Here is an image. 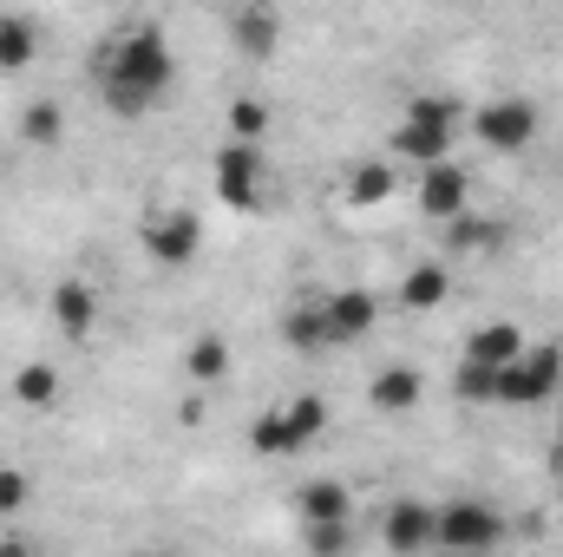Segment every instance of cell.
Here are the masks:
<instances>
[{
  "mask_svg": "<svg viewBox=\"0 0 563 557\" xmlns=\"http://www.w3.org/2000/svg\"><path fill=\"white\" fill-rule=\"evenodd\" d=\"M92 79H99V99L112 119H151L170 86H177V53L164 40L157 20H125L99 40V59H92Z\"/></svg>",
  "mask_w": 563,
  "mask_h": 557,
  "instance_id": "6da1fadb",
  "label": "cell"
},
{
  "mask_svg": "<svg viewBox=\"0 0 563 557\" xmlns=\"http://www.w3.org/2000/svg\"><path fill=\"white\" fill-rule=\"evenodd\" d=\"M328 419H334V407L314 387L308 394H288L282 407H263V414L250 419V452L256 459H301L328 433Z\"/></svg>",
  "mask_w": 563,
  "mask_h": 557,
  "instance_id": "7a4b0ae2",
  "label": "cell"
},
{
  "mask_svg": "<svg viewBox=\"0 0 563 557\" xmlns=\"http://www.w3.org/2000/svg\"><path fill=\"white\" fill-rule=\"evenodd\" d=\"M505 538H511V518L492 499H445V505H432V551L492 557Z\"/></svg>",
  "mask_w": 563,
  "mask_h": 557,
  "instance_id": "3957f363",
  "label": "cell"
},
{
  "mask_svg": "<svg viewBox=\"0 0 563 557\" xmlns=\"http://www.w3.org/2000/svg\"><path fill=\"white\" fill-rule=\"evenodd\" d=\"M210 190H217L223 210L263 217V204H269V157H263V144H236V139L217 144V157H210Z\"/></svg>",
  "mask_w": 563,
  "mask_h": 557,
  "instance_id": "277c9868",
  "label": "cell"
},
{
  "mask_svg": "<svg viewBox=\"0 0 563 557\" xmlns=\"http://www.w3.org/2000/svg\"><path fill=\"white\" fill-rule=\"evenodd\" d=\"M558 394H563V348L558 341H531V348L498 374V401H492V407L531 414V407H551Z\"/></svg>",
  "mask_w": 563,
  "mask_h": 557,
  "instance_id": "5b68a950",
  "label": "cell"
},
{
  "mask_svg": "<svg viewBox=\"0 0 563 557\" xmlns=\"http://www.w3.org/2000/svg\"><path fill=\"white\" fill-rule=\"evenodd\" d=\"M472 139L485 144L492 157H518L544 139V112L525 99V92H498L485 106H472Z\"/></svg>",
  "mask_w": 563,
  "mask_h": 557,
  "instance_id": "8992f818",
  "label": "cell"
},
{
  "mask_svg": "<svg viewBox=\"0 0 563 557\" xmlns=\"http://www.w3.org/2000/svg\"><path fill=\"white\" fill-rule=\"evenodd\" d=\"M139 250H144V263H157V270H197L203 217L197 210H151L139 230Z\"/></svg>",
  "mask_w": 563,
  "mask_h": 557,
  "instance_id": "52a82bcc",
  "label": "cell"
},
{
  "mask_svg": "<svg viewBox=\"0 0 563 557\" xmlns=\"http://www.w3.org/2000/svg\"><path fill=\"white\" fill-rule=\"evenodd\" d=\"M380 315H387V302H380L374 288H361V282H347V288H328V295H321L328 348H354V341H367V335L380 328Z\"/></svg>",
  "mask_w": 563,
  "mask_h": 557,
  "instance_id": "ba28073f",
  "label": "cell"
},
{
  "mask_svg": "<svg viewBox=\"0 0 563 557\" xmlns=\"http://www.w3.org/2000/svg\"><path fill=\"white\" fill-rule=\"evenodd\" d=\"M420 217H432L439 230L445 223H459L465 210H472V171L459 164V157H445V164H432V171H420Z\"/></svg>",
  "mask_w": 563,
  "mask_h": 557,
  "instance_id": "9c48e42d",
  "label": "cell"
},
{
  "mask_svg": "<svg viewBox=\"0 0 563 557\" xmlns=\"http://www.w3.org/2000/svg\"><path fill=\"white\" fill-rule=\"evenodd\" d=\"M321 525H354V492L334 472H314L295 485V532H321Z\"/></svg>",
  "mask_w": 563,
  "mask_h": 557,
  "instance_id": "30bf717a",
  "label": "cell"
},
{
  "mask_svg": "<svg viewBox=\"0 0 563 557\" xmlns=\"http://www.w3.org/2000/svg\"><path fill=\"white\" fill-rule=\"evenodd\" d=\"M282 33H288L282 13L263 7V0H243V7H230V20H223V40H230V53H243V59H276Z\"/></svg>",
  "mask_w": 563,
  "mask_h": 557,
  "instance_id": "8fae6325",
  "label": "cell"
},
{
  "mask_svg": "<svg viewBox=\"0 0 563 557\" xmlns=\"http://www.w3.org/2000/svg\"><path fill=\"white\" fill-rule=\"evenodd\" d=\"M445 302H452V263L445 256H413L394 282V308H407V315H439Z\"/></svg>",
  "mask_w": 563,
  "mask_h": 557,
  "instance_id": "7c38bea8",
  "label": "cell"
},
{
  "mask_svg": "<svg viewBox=\"0 0 563 557\" xmlns=\"http://www.w3.org/2000/svg\"><path fill=\"white\" fill-rule=\"evenodd\" d=\"M426 401V374L413 361H387V368H374V381H367V407L380 419H407L420 414Z\"/></svg>",
  "mask_w": 563,
  "mask_h": 557,
  "instance_id": "4fadbf2b",
  "label": "cell"
},
{
  "mask_svg": "<svg viewBox=\"0 0 563 557\" xmlns=\"http://www.w3.org/2000/svg\"><path fill=\"white\" fill-rule=\"evenodd\" d=\"M46 315H53V328L66 341H92V328H99V288L86 276H59L53 295H46Z\"/></svg>",
  "mask_w": 563,
  "mask_h": 557,
  "instance_id": "5bb4252c",
  "label": "cell"
},
{
  "mask_svg": "<svg viewBox=\"0 0 563 557\" xmlns=\"http://www.w3.org/2000/svg\"><path fill=\"white\" fill-rule=\"evenodd\" d=\"M525 348H531V335H525L518 321H505V315H498V321H478V328L465 335L459 361H465V368H492V374H505Z\"/></svg>",
  "mask_w": 563,
  "mask_h": 557,
  "instance_id": "9a60e30c",
  "label": "cell"
},
{
  "mask_svg": "<svg viewBox=\"0 0 563 557\" xmlns=\"http://www.w3.org/2000/svg\"><path fill=\"white\" fill-rule=\"evenodd\" d=\"M380 545L394 557H426L432 551V505H426V499H387V512H380Z\"/></svg>",
  "mask_w": 563,
  "mask_h": 557,
  "instance_id": "2e32d148",
  "label": "cell"
},
{
  "mask_svg": "<svg viewBox=\"0 0 563 557\" xmlns=\"http://www.w3.org/2000/svg\"><path fill=\"white\" fill-rule=\"evenodd\" d=\"M394 190H400V164H394L387 151H380V157H354L347 177H341V204H347V210H380Z\"/></svg>",
  "mask_w": 563,
  "mask_h": 557,
  "instance_id": "e0dca14e",
  "label": "cell"
},
{
  "mask_svg": "<svg viewBox=\"0 0 563 557\" xmlns=\"http://www.w3.org/2000/svg\"><path fill=\"white\" fill-rule=\"evenodd\" d=\"M452 144H459V132H445V125H413V119H400L394 139H387V157H394V164H413V171H432V164L452 157Z\"/></svg>",
  "mask_w": 563,
  "mask_h": 557,
  "instance_id": "ac0fdd59",
  "label": "cell"
},
{
  "mask_svg": "<svg viewBox=\"0 0 563 557\" xmlns=\"http://www.w3.org/2000/svg\"><path fill=\"white\" fill-rule=\"evenodd\" d=\"M177 368H184V381H190L197 394H217V387L230 381V368H236V348H230V335H217V328H210V335H197V341L184 348V361H177Z\"/></svg>",
  "mask_w": 563,
  "mask_h": 557,
  "instance_id": "d6986e66",
  "label": "cell"
},
{
  "mask_svg": "<svg viewBox=\"0 0 563 557\" xmlns=\"http://www.w3.org/2000/svg\"><path fill=\"white\" fill-rule=\"evenodd\" d=\"M505 243H511V223L505 217L465 210L459 223H445V256H498Z\"/></svg>",
  "mask_w": 563,
  "mask_h": 557,
  "instance_id": "ffe728a7",
  "label": "cell"
},
{
  "mask_svg": "<svg viewBox=\"0 0 563 557\" xmlns=\"http://www.w3.org/2000/svg\"><path fill=\"white\" fill-rule=\"evenodd\" d=\"M282 348H295V354H328L321 295H308V302H288V308H282Z\"/></svg>",
  "mask_w": 563,
  "mask_h": 557,
  "instance_id": "44dd1931",
  "label": "cell"
},
{
  "mask_svg": "<svg viewBox=\"0 0 563 557\" xmlns=\"http://www.w3.org/2000/svg\"><path fill=\"white\" fill-rule=\"evenodd\" d=\"M59 368L53 361H26V368H13V381H7V394H13V407H26V414H46L53 401H59Z\"/></svg>",
  "mask_w": 563,
  "mask_h": 557,
  "instance_id": "7402d4cb",
  "label": "cell"
},
{
  "mask_svg": "<svg viewBox=\"0 0 563 557\" xmlns=\"http://www.w3.org/2000/svg\"><path fill=\"white\" fill-rule=\"evenodd\" d=\"M40 59V20L33 13H0V73H26Z\"/></svg>",
  "mask_w": 563,
  "mask_h": 557,
  "instance_id": "603a6c76",
  "label": "cell"
},
{
  "mask_svg": "<svg viewBox=\"0 0 563 557\" xmlns=\"http://www.w3.org/2000/svg\"><path fill=\"white\" fill-rule=\"evenodd\" d=\"M66 139V106L59 99H26L20 106V144H33V151H53V144Z\"/></svg>",
  "mask_w": 563,
  "mask_h": 557,
  "instance_id": "cb8c5ba5",
  "label": "cell"
},
{
  "mask_svg": "<svg viewBox=\"0 0 563 557\" xmlns=\"http://www.w3.org/2000/svg\"><path fill=\"white\" fill-rule=\"evenodd\" d=\"M400 119H413V125H445V132H459V119H465V99H452V92H413Z\"/></svg>",
  "mask_w": 563,
  "mask_h": 557,
  "instance_id": "d4e9b609",
  "label": "cell"
},
{
  "mask_svg": "<svg viewBox=\"0 0 563 557\" xmlns=\"http://www.w3.org/2000/svg\"><path fill=\"white\" fill-rule=\"evenodd\" d=\"M230 139H236V144H263V139H269V106H263L256 92L230 99Z\"/></svg>",
  "mask_w": 563,
  "mask_h": 557,
  "instance_id": "484cf974",
  "label": "cell"
},
{
  "mask_svg": "<svg viewBox=\"0 0 563 557\" xmlns=\"http://www.w3.org/2000/svg\"><path fill=\"white\" fill-rule=\"evenodd\" d=\"M26 505H33V472H20V466H0V525L26 518Z\"/></svg>",
  "mask_w": 563,
  "mask_h": 557,
  "instance_id": "4316f807",
  "label": "cell"
},
{
  "mask_svg": "<svg viewBox=\"0 0 563 557\" xmlns=\"http://www.w3.org/2000/svg\"><path fill=\"white\" fill-rule=\"evenodd\" d=\"M301 551H308V557H347V551H354V525H321V532H301Z\"/></svg>",
  "mask_w": 563,
  "mask_h": 557,
  "instance_id": "83f0119b",
  "label": "cell"
},
{
  "mask_svg": "<svg viewBox=\"0 0 563 557\" xmlns=\"http://www.w3.org/2000/svg\"><path fill=\"white\" fill-rule=\"evenodd\" d=\"M0 557H40V545H33L20 525H0Z\"/></svg>",
  "mask_w": 563,
  "mask_h": 557,
  "instance_id": "f1b7e54d",
  "label": "cell"
},
{
  "mask_svg": "<svg viewBox=\"0 0 563 557\" xmlns=\"http://www.w3.org/2000/svg\"><path fill=\"white\" fill-rule=\"evenodd\" d=\"M177 419H184V426H203V394H190V401L177 407Z\"/></svg>",
  "mask_w": 563,
  "mask_h": 557,
  "instance_id": "f546056e",
  "label": "cell"
},
{
  "mask_svg": "<svg viewBox=\"0 0 563 557\" xmlns=\"http://www.w3.org/2000/svg\"><path fill=\"white\" fill-rule=\"evenodd\" d=\"M558 459H563V407H558Z\"/></svg>",
  "mask_w": 563,
  "mask_h": 557,
  "instance_id": "4dcf8cb0",
  "label": "cell"
},
{
  "mask_svg": "<svg viewBox=\"0 0 563 557\" xmlns=\"http://www.w3.org/2000/svg\"><path fill=\"white\" fill-rule=\"evenodd\" d=\"M132 557H164V551H132Z\"/></svg>",
  "mask_w": 563,
  "mask_h": 557,
  "instance_id": "1f68e13d",
  "label": "cell"
},
{
  "mask_svg": "<svg viewBox=\"0 0 563 557\" xmlns=\"http://www.w3.org/2000/svg\"><path fill=\"white\" fill-rule=\"evenodd\" d=\"M0 171H7V151H0Z\"/></svg>",
  "mask_w": 563,
  "mask_h": 557,
  "instance_id": "d6a6232c",
  "label": "cell"
},
{
  "mask_svg": "<svg viewBox=\"0 0 563 557\" xmlns=\"http://www.w3.org/2000/svg\"><path fill=\"white\" fill-rule=\"evenodd\" d=\"M558 472H563V459H558Z\"/></svg>",
  "mask_w": 563,
  "mask_h": 557,
  "instance_id": "836d02e7",
  "label": "cell"
}]
</instances>
